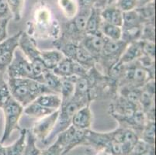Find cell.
Masks as SVG:
<instances>
[{"label": "cell", "mask_w": 156, "mask_h": 155, "mask_svg": "<svg viewBox=\"0 0 156 155\" xmlns=\"http://www.w3.org/2000/svg\"><path fill=\"white\" fill-rule=\"evenodd\" d=\"M30 30L28 34L31 37L36 35L43 39L52 38L55 41L61 37V26L58 20L53 17L50 8L42 2L34 11V22L30 24Z\"/></svg>", "instance_id": "cell-1"}, {"label": "cell", "mask_w": 156, "mask_h": 155, "mask_svg": "<svg viewBox=\"0 0 156 155\" xmlns=\"http://www.w3.org/2000/svg\"><path fill=\"white\" fill-rule=\"evenodd\" d=\"M7 85L12 97L23 108L43 94L54 93L43 83L34 79L8 78Z\"/></svg>", "instance_id": "cell-2"}, {"label": "cell", "mask_w": 156, "mask_h": 155, "mask_svg": "<svg viewBox=\"0 0 156 155\" xmlns=\"http://www.w3.org/2000/svg\"><path fill=\"white\" fill-rule=\"evenodd\" d=\"M86 105H90V102L86 99H79L75 96H73L67 102H62L58 110V116L57 119L55 127L51 134L48 136L44 144H51L59 133L68 129L72 125V119L74 114L80 108Z\"/></svg>", "instance_id": "cell-3"}, {"label": "cell", "mask_w": 156, "mask_h": 155, "mask_svg": "<svg viewBox=\"0 0 156 155\" xmlns=\"http://www.w3.org/2000/svg\"><path fill=\"white\" fill-rule=\"evenodd\" d=\"M19 48L32 64L37 81L42 83L44 74L48 69L42 61L41 51L37 47L35 40L27 33L23 31L20 38Z\"/></svg>", "instance_id": "cell-4"}, {"label": "cell", "mask_w": 156, "mask_h": 155, "mask_svg": "<svg viewBox=\"0 0 156 155\" xmlns=\"http://www.w3.org/2000/svg\"><path fill=\"white\" fill-rule=\"evenodd\" d=\"M127 46V44L122 40L112 41L106 38L102 52L97 60V63L100 64L105 75H108L112 68L118 63Z\"/></svg>", "instance_id": "cell-5"}, {"label": "cell", "mask_w": 156, "mask_h": 155, "mask_svg": "<svg viewBox=\"0 0 156 155\" xmlns=\"http://www.w3.org/2000/svg\"><path fill=\"white\" fill-rule=\"evenodd\" d=\"M5 117V125L2 132L0 143L3 144L9 140L12 132L15 130H20L22 128L20 126V119L23 113V107L12 98L10 101L2 108Z\"/></svg>", "instance_id": "cell-6"}, {"label": "cell", "mask_w": 156, "mask_h": 155, "mask_svg": "<svg viewBox=\"0 0 156 155\" xmlns=\"http://www.w3.org/2000/svg\"><path fill=\"white\" fill-rule=\"evenodd\" d=\"M5 73L9 79H29L37 81L32 64L19 48L15 51L13 59Z\"/></svg>", "instance_id": "cell-7"}, {"label": "cell", "mask_w": 156, "mask_h": 155, "mask_svg": "<svg viewBox=\"0 0 156 155\" xmlns=\"http://www.w3.org/2000/svg\"><path fill=\"white\" fill-rule=\"evenodd\" d=\"M87 130H79L71 125L68 129L59 133L55 141L63 147L62 155H65L78 146H87Z\"/></svg>", "instance_id": "cell-8"}, {"label": "cell", "mask_w": 156, "mask_h": 155, "mask_svg": "<svg viewBox=\"0 0 156 155\" xmlns=\"http://www.w3.org/2000/svg\"><path fill=\"white\" fill-rule=\"evenodd\" d=\"M23 31L8 37L0 43V72L5 73L7 68L13 59L14 54L19 48V41Z\"/></svg>", "instance_id": "cell-9"}, {"label": "cell", "mask_w": 156, "mask_h": 155, "mask_svg": "<svg viewBox=\"0 0 156 155\" xmlns=\"http://www.w3.org/2000/svg\"><path fill=\"white\" fill-rule=\"evenodd\" d=\"M58 110L55 111L54 113L44 117L38 119L37 121L34 124V126L30 130L37 140H41L43 143H44L48 136L51 134L55 127L58 116Z\"/></svg>", "instance_id": "cell-10"}, {"label": "cell", "mask_w": 156, "mask_h": 155, "mask_svg": "<svg viewBox=\"0 0 156 155\" xmlns=\"http://www.w3.org/2000/svg\"><path fill=\"white\" fill-rule=\"evenodd\" d=\"M52 72L62 79H65L74 75L78 77L85 76L89 70L73 60L65 57Z\"/></svg>", "instance_id": "cell-11"}, {"label": "cell", "mask_w": 156, "mask_h": 155, "mask_svg": "<svg viewBox=\"0 0 156 155\" xmlns=\"http://www.w3.org/2000/svg\"><path fill=\"white\" fill-rule=\"evenodd\" d=\"M105 41L106 37H103L102 33H100L96 35H85L80 43L86 51L96 58L97 62L103 50Z\"/></svg>", "instance_id": "cell-12"}, {"label": "cell", "mask_w": 156, "mask_h": 155, "mask_svg": "<svg viewBox=\"0 0 156 155\" xmlns=\"http://www.w3.org/2000/svg\"><path fill=\"white\" fill-rule=\"evenodd\" d=\"M93 123V114L89 105H86L79 109L72 119V126L81 130H90Z\"/></svg>", "instance_id": "cell-13"}, {"label": "cell", "mask_w": 156, "mask_h": 155, "mask_svg": "<svg viewBox=\"0 0 156 155\" xmlns=\"http://www.w3.org/2000/svg\"><path fill=\"white\" fill-rule=\"evenodd\" d=\"M27 130V129H21L20 137L12 144L4 146L0 143V155H23L26 146Z\"/></svg>", "instance_id": "cell-14"}, {"label": "cell", "mask_w": 156, "mask_h": 155, "mask_svg": "<svg viewBox=\"0 0 156 155\" xmlns=\"http://www.w3.org/2000/svg\"><path fill=\"white\" fill-rule=\"evenodd\" d=\"M102 20L107 23L122 26L123 24V12L114 4L106 5L100 10Z\"/></svg>", "instance_id": "cell-15"}, {"label": "cell", "mask_w": 156, "mask_h": 155, "mask_svg": "<svg viewBox=\"0 0 156 155\" xmlns=\"http://www.w3.org/2000/svg\"><path fill=\"white\" fill-rule=\"evenodd\" d=\"M142 55L143 52L141 41H135V42L130 43L127 44L119 62L124 65L131 63V62L137 61Z\"/></svg>", "instance_id": "cell-16"}, {"label": "cell", "mask_w": 156, "mask_h": 155, "mask_svg": "<svg viewBox=\"0 0 156 155\" xmlns=\"http://www.w3.org/2000/svg\"><path fill=\"white\" fill-rule=\"evenodd\" d=\"M102 9L97 7H93L90 13L88 16L86 26V35H96L101 33L100 26L102 23V19L100 17V10Z\"/></svg>", "instance_id": "cell-17"}, {"label": "cell", "mask_w": 156, "mask_h": 155, "mask_svg": "<svg viewBox=\"0 0 156 155\" xmlns=\"http://www.w3.org/2000/svg\"><path fill=\"white\" fill-rule=\"evenodd\" d=\"M37 103L45 108L56 111L60 109L62 100L60 95L54 93L43 94L34 100Z\"/></svg>", "instance_id": "cell-18"}, {"label": "cell", "mask_w": 156, "mask_h": 155, "mask_svg": "<svg viewBox=\"0 0 156 155\" xmlns=\"http://www.w3.org/2000/svg\"><path fill=\"white\" fill-rule=\"evenodd\" d=\"M42 61L45 67L48 70L52 71L59 62L65 58V55L59 50H50V51H41Z\"/></svg>", "instance_id": "cell-19"}, {"label": "cell", "mask_w": 156, "mask_h": 155, "mask_svg": "<svg viewBox=\"0 0 156 155\" xmlns=\"http://www.w3.org/2000/svg\"><path fill=\"white\" fill-rule=\"evenodd\" d=\"M79 78V77L74 75V76L62 79L60 96L62 102H67L73 97L75 94V84Z\"/></svg>", "instance_id": "cell-20"}, {"label": "cell", "mask_w": 156, "mask_h": 155, "mask_svg": "<svg viewBox=\"0 0 156 155\" xmlns=\"http://www.w3.org/2000/svg\"><path fill=\"white\" fill-rule=\"evenodd\" d=\"M55 111L51 110L50 109L45 108L44 106H41L36 102H32L27 106L23 108V113L27 115L29 117L37 118V119H41L51 113H54Z\"/></svg>", "instance_id": "cell-21"}, {"label": "cell", "mask_w": 156, "mask_h": 155, "mask_svg": "<svg viewBox=\"0 0 156 155\" xmlns=\"http://www.w3.org/2000/svg\"><path fill=\"white\" fill-rule=\"evenodd\" d=\"M42 83L52 92L60 95L62 78L55 75L52 71L48 70L44 74Z\"/></svg>", "instance_id": "cell-22"}, {"label": "cell", "mask_w": 156, "mask_h": 155, "mask_svg": "<svg viewBox=\"0 0 156 155\" xmlns=\"http://www.w3.org/2000/svg\"><path fill=\"white\" fill-rule=\"evenodd\" d=\"M142 28L143 25L130 26V27H121V40L127 44H129L130 43L140 41Z\"/></svg>", "instance_id": "cell-23"}, {"label": "cell", "mask_w": 156, "mask_h": 155, "mask_svg": "<svg viewBox=\"0 0 156 155\" xmlns=\"http://www.w3.org/2000/svg\"><path fill=\"white\" fill-rule=\"evenodd\" d=\"M58 3L63 15L69 19H73L79 10L77 0H58Z\"/></svg>", "instance_id": "cell-24"}, {"label": "cell", "mask_w": 156, "mask_h": 155, "mask_svg": "<svg viewBox=\"0 0 156 155\" xmlns=\"http://www.w3.org/2000/svg\"><path fill=\"white\" fill-rule=\"evenodd\" d=\"M135 10L138 14L143 25L145 23H154V16H155L154 2L143 5V6L137 7Z\"/></svg>", "instance_id": "cell-25"}, {"label": "cell", "mask_w": 156, "mask_h": 155, "mask_svg": "<svg viewBox=\"0 0 156 155\" xmlns=\"http://www.w3.org/2000/svg\"><path fill=\"white\" fill-rule=\"evenodd\" d=\"M100 32L103 37L109 40H112V41L121 40V26L112 25V24L102 21L101 26H100Z\"/></svg>", "instance_id": "cell-26"}, {"label": "cell", "mask_w": 156, "mask_h": 155, "mask_svg": "<svg viewBox=\"0 0 156 155\" xmlns=\"http://www.w3.org/2000/svg\"><path fill=\"white\" fill-rule=\"evenodd\" d=\"M140 139L151 145L155 143V120L147 119L145 125L140 134Z\"/></svg>", "instance_id": "cell-27"}, {"label": "cell", "mask_w": 156, "mask_h": 155, "mask_svg": "<svg viewBox=\"0 0 156 155\" xmlns=\"http://www.w3.org/2000/svg\"><path fill=\"white\" fill-rule=\"evenodd\" d=\"M37 138L30 130H27L26 146L23 155H41V150L37 147Z\"/></svg>", "instance_id": "cell-28"}, {"label": "cell", "mask_w": 156, "mask_h": 155, "mask_svg": "<svg viewBox=\"0 0 156 155\" xmlns=\"http://www.w3.org/2000/svg\"><path fill=\"white\" fill-rule=\"evenodd\" d=\"M26 0H6L14 21L18 22L22 19L23 12Z\"/></svg>", "instance_id": "cell-29"}, {"label": "cell", "mask_w": 156, "mask_h": 155, "mask_svg": "<svg viewBox=\"0 0 156 155\" xmlns=\"http://www.w3.org/2000/svg\"><path fill=\"white\" fill-rule=\"evenodd\" d=\"M140 25H143V23L135 9L123 12V24L121 27H130Z\"/></svg>", "instance_id": "cell-30"}, {"label": "cell", "mask_w": 156, "mask_h": 155, "mask_svg": "<svg viewBox=\"0 0 156 155\" xmlns=\"http://www.w3.org/2000/svg\"><path fill=\"white\" fill-rule=\"evenodd\" d=\"M140 41H151V42L155 41V27L154 23H145L143 25Z\"/></svg>", "instance_id": "cell-31"}, {"label": "cell", "mask_w": 156, "mask_h": 155, "mask_svg": "<svg viewBox=\"0 0 156 155\" xmlns=\"http://www.w3.org/2000/svg\"><path fill=\"white\" fill-rule=\"evenodd\" d=\"M114 5L122 12L134 10L137 7V0H116Z\"/></svg>", "instance_id": "cell-32"}, {"label": "cell", "mask_w": 156, "mask_h": 155, "mask_svg": "<svg viewBox=\"0 0 156 155\" xmlns=\"http://www.w3.org/2000/svg\"><path fill=\"white\" fill-rule=\"evenodd\" d=\"M152 147H154V145L149 144L141 139H139L129 155H143Z\"/></svg>", "instance_id": "cell-33"}, {"label": "cell", "mask_w": 156, "mask_h": 155, "mask_svg": "<svg viewBox=\"0 0 156 155\" xmlns=\"http://www.w3.org/2000/svg\"><path fill=\"white\" fill-rule=\"evenodd\" d=\"M143 55L155 60V44L151 41H141Z\"/></svg>", "instance_id": "cell-34"}, {"label": "cell", "mask_w": 156, "mask_h": 155, "mask_svg": "<svg viewBox=\"0 0 156 155\" xmlns=\"http://www.w3.org/2000/svg\"><path fill=\"white\" fill-rule=\"evenodd\" d=\"M12 99V97L11 96L7 83L5 85H0V109Z\"/></svg>", "instance_id": "cell-35"}, {"label": "cell", "mask_w": 156, "mask_h": 155, "mask_svg": "<svg viewBox=\"0 0 156 155\" xmlns=\"http://www.w3.org/2000/svg\"><path fill=\"white\" fill-rule=\"evenodd\" d=\"M62 153L63 147L58 142L55 141L48 148L41 150V155H62Z\"/></svg>", "instance_id": "cell-36"}, {"label": "cell", "mask_w": 156, "mask_h": 155, "mask_svg": "<svg viewBox=\"0 0 156 155\" xmlns=\"http://www.w3.org/2000/svg\"><path fill=\"white\" fill-rule=\"evenodd\" d=\"M12 19V14L6 0H0V19Z\"/></svg>", "instance_id": "cell-37"}, {"label": "cell", "mask_w": 156, "mask_h": 155, "mask_svg": "<svg viewBox=\"0 0 156 155\" xmlns=\"http://www.w3.org/2000/svg\"><path fill=\"white\" fill-rule=\"evenodd\" d=\"M11 19H0V43L8 37V25Z\"/></svg>", "instance_id": "cell-38"}, {"label": "cell", "mask_w": 156, "mask_h": 155, "mask_svg": "<svg viewBox=\"0 0 156 155\" xmlns=\"http://www.w3.org/2000/svg\"><path fill=\"white\" fill-rule=\"evenodd\" d=\"M153 2H154V0H137V7L143 6Z\"/></svg>", "instance_id": "cell-39"}, {"label": "cell", "mask_w": 156, "mask_h": 155, "mask_svg": "<svg viewBox=\"0 0 156 155\" xmlns=\"http://www.w3.org/2000/svg\"><path fill=\"white\" fill-rule=\"evenodd\" d=\"M5 74L3 72H0V85H5L6 84V81H5Z\"/></svg>", "instance_id": "cell-40"}, {"label": "cell", "mask_w": 156, "mask_h": 155, "mask_svg": "<svg viewBox=\"0 0 156 155\" xmlns=\"http://www.w3.org/2000/svg\"><path fill=\"white\" fill-rule=\"evenodd\" d=\"M106 5H111V4H114L116 2V0H106Z\"/></svg>", "instance_id": "cell-41"}]
</instances>
